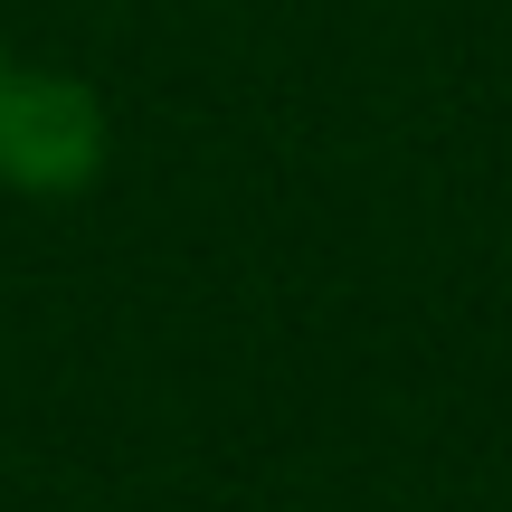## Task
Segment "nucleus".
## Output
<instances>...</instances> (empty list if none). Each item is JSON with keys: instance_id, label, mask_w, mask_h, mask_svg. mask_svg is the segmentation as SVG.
<instances>
[{"instance_id": "nucleus-1", "label": "nucleus", "mask_w": 512, "mask_h": 512, "mask_svg": "<svg viewBox=\"0 0 512 512\" xmlns=\"http://www.w3.org/2000/svg\"><path fill=\"white\" fill-rule=\"evenodd\" d=\"M105 162V105L76 76H0V181L76 190Z\"/></svg>"}, {"instance_id": "nucleus-2", "label": "nucleus", "mask_w": 512, "mask_h": 512, "mask_svg": "<svg viewBox=\"0 0 512 512\" xmlns=\"http://www.w3.org/2000/svg\"><path fill=\"white\" fill-rule=\"evenodd\" d=\"M0 76H10V67H0Z\"/></svg>"}]
</instances>
